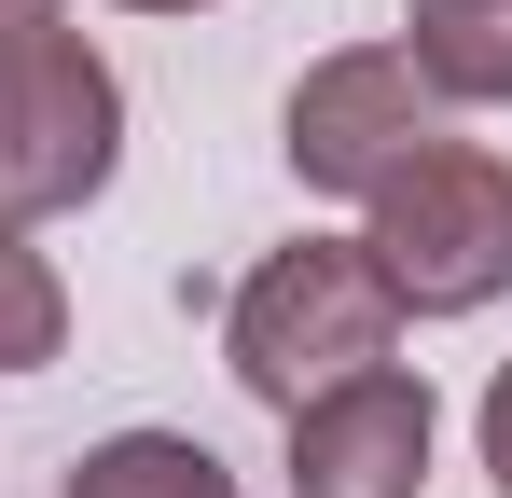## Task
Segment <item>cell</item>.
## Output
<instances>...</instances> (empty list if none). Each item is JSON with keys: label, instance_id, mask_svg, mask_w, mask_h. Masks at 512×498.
Returning a JSON list of instances; mask_svg holds the SVG:
<instances>
[{"label": "cell", "instance_id": "obj_3", "mask_svg": "<svg viewBox=\"0 0 512 498\" xmlns=\"http://www.w3.org/2000/svg\"><path fill=\"white\" fill-rule=\"evenodd\" d=\"M360 249L402 291V319H485L512 291V153L499 139H416L360 194Z\"/></svg>", "mask_w": 512, "mask_h": 498}, {"label": "cell", "instance_id": "obj_6", "mask_svg": "<svg viewBox=\"0 0 512 498\" xmlns=\"http://www.w3.org/2000/svg\"><path fill=\"white\" fill-rule=\"evenodd\" d=\"M402 56L443 111H512V0H402Z\"/></svg>", "mask_w": 512, "mask_h": 498}, {"label": "cell", "instance_id": "obj_7", "mask_svg": "<svg viewBox=\"0 0 512 498\" xmlns=\"http://www.w3.org/2000/svg\"><path fill=\"white\" fill-rule=\"evenodd\" d=\"M56 498H250L222 471V443H194V429H111L70 457V485Z\"/></svg>", "mask_w": 512, "mask_h": 498}, {"label": "cell", "instance_id": "obj_1", "mask_svg": "<svg viewBox=\"0 0 512 498\" xmlns=\"http://www.w3.org/2000/svg\"><path fill=\"white\" fill-rule=\"evenodd\" d=\"M374 360H402V291L374 277L360 236L263 249L250 277H236V305H222V374H236L263 415H305L319 388L374 374Z\"/></svg>", "mask_w": 512, "mask_h": 498}, {"label": "cell", "instance_id": "obj_5", "mask_svg": "<svg viewBox=\"0 0 512 498\" xmlns=\"http://www.w3.org/2000/svg\"><path fill=\"white\" fill-rule=\"evenodd\" d=\"M277 429H291V498H429V457H443V402L416 360H374Z\"/></svg>", "mask_w": 512, "mask_h": 498}, {"label": "cell", "instance_id": "obj_11", "mask_svg": "<svg viewBox=\"0 0 512 498\" xmlns=\"http://www.w3.org/2000/svg\"><path fill=\"white\" fill-rule=\"evenodd\" d=\"M0 14H70V0H0Z\"/></svg>", "mask_w": 512, "mask_h": 498}, {"label": "cell", "instance_id": "obj_2", "mask_svg": "<svg viewBox=\"0 0 512 498\" xmlns=\"http://www.w3.org/2000/svg\"><path fill=\"white\" fill-rule=\"evenodd\" d=\"M125 180V70L70 14H0V222H70Z\"/></svg>", "mask_w": 512, "mask_h": 498}, {"label": "cell", "instance_id": "obj_10", "mask_svg": "<svg viewBox=\"0 0 512 498\" xmlns=\"http://www.w3.org/2000/svg\"><path fill=\"white\" fill-rule=\"evenodd\" d=\"M111 14H222V0H111Z\"/></svg>", "mask_w": 512, "mask_h": 498}, {"label": "cell", "instance_id": "obj_4", "mask_svg": "<svg viewBox=\"0 0 512 498\" xmlns=\"http://www.w3.org/2000/svg\"><path fill=\"white\" fill-rule=\"evenodd\" d=\"M416 139H443V97L416 83L402 42H333L319 70L291 83V111H277L291 180H305V194H333V208H360V194L416 153Z\"/></svg>", "mask_w": 512, "mask_h": 498}, {"label": "cell", "instance_id": "obj_8", "mask_svg": "<svg viewBox=\"0 0 512 498\" xmlns=\"http://www.w3.org/2000/svg\"><path fill=\"white\" fill-rule=\"evenodd\" d=\"M56 346H70V277L28 222H0V374H56Z\"/></svg>", "mask_w": 512, "mask_h": 498}, {"label": "cell", "instance_id": "obj_9", "mask_svg": "<svg viewBox=\"0 0 512 498\" xmlns=\"http://www.w3.org/2000/svg\"><path fill=\"white\" fill-rule=\"evenodd\" d=\"M471 457H485V485L512 498V360L485 374V402H471Z\"/></svg>", "mask_w": 512, "mask_h": 498}]
</instances>
